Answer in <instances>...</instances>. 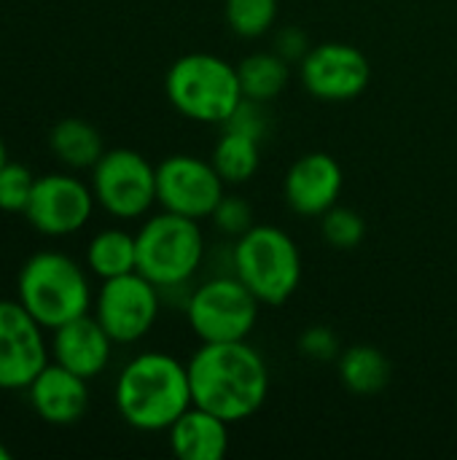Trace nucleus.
<instances>
[{
	"mask_svg": "<svg viewBox=\"0 0 457 460\" xmlns=\"http://www.w3.org/2000/svg\"><path fill=\"white\" fill-rule=\"evenodd\" d=\"M210 221L221 234H226L232 240L242 237L245 232H250L256 226V216H253L250 202L245 197H237V194H224V199L213 210Z\"/></svg>",
	"mask_w": 457,
	"mask_h": 460,
	"instance_id": "nucleus-26",
	"label": "nucleus"
},
{
	"mask_svg": "<svg viewBox=\"0 0 457 460\" xmlns=\"http://www.w3.org/2000/svg\"><path fill=\"white\" fill-rule=\"evenodd\" d=\"M164 92L180 116L199 124H224L245 97L237 65L210 51L178 57L164 75Z\"/></svg>",
	"mask_w": 457,
	"mask_h": 460,
	"instance_id": "nucleus-3",
	"label": "nucleus"
},
{
	"mask_svg": "<svg viewBox=\"0 0 457 460\" xmlns=\"http://www.w3.org/2000/svg\"><path fill=\"white\" fill-rule=\"evenodd\" d=\"M345 189V172L331 154L312 151L299 156L283 183L286 202L296 216L321 218L331 210Z\"/></svg>",
	"mask_w": 457,
	"mask_h": 460,
	"instance_id": "nucleus-14",
	"label": "nucleus"
},
{
	"mask_svg": "<svg viewBox=\"0 0 457 460\" xmlns=\"http://www.w3.org/2000/svg\"><path fill=\"white\" fill-rule=\"evenodd\" d=\"M89 380L78 377L75 372L59 367L57 361L46 364L40 375L30 383V404L51 426H70L78 423L89 407Z\"/></svg>",
	"mask_w": 457,
	"mask_h": 460,
	"instance_id": "nucleus-16",
	"label": "nucleus"
},
{
	"mask_svg": "<svg viewBox=\"0 0 457 460\" xmlns=\"http://www.w3.org/2000/svg\"><path fill=\"white\" fill-rule=\"evenodd\" d=\"M304 89L323 102H347L366 92L372 84L369 57L350 43H318L299 62Z\"/></svg>",
	"mask_w": 457,
	"mask_h": 460,
	"instance_id": "nucleus-11",
	"label": "nucleus"
},
{
	"mask_svg": "<svg viewBox=\"0 0 457 460\" xmlns=\"http://www.w3.org/2000/svg\"><path fill=\"white\" fill-rule=\"evenodd\" d=\"M159 288L137 270L102 280L94 299V318L116 345L140 342L159 318Z\"/></svg>",
	"mask_w": 457,
	"mask_h": 460,
	"instance_id": "nucleus-9",
	"label": "nucleus"
},
{
	"mask_svg": "<svg viewBox=\"0 0 457 460\" xmlns=\"http://www.w3.org/2000/svg\"><path fill=\"white\" fill-rule=\"evenodd\" d=\"M226 194V183L210 159L191 154L167 156L156 164V202L162 210L205 221Z\"/></svg>",
	"mask_w": 457,
	"mask_h": 460,
	"instance_id": "nucleus-10",
	"label": "nucleus"
},
{
	"mask_svg": "<svg viewBox=\"0 0 457 460\" xmlns=\"http://www.w3.org/2000/svg\"><path fill=\"white\" fill-rule=\"evenodd\" d=\"M210 162L226 186L248 183L261 167V140L237 129H224L213 148Z\"/></svg>",
	"mask_w": 457,
	"mask_h": 460,
	"instance_id": "nucleus-20",
	"label": "nucleus"
},
{
	"mask_svg": "<svg viewBox=\"0 0 457 460\" xmlns=\"http://www.w3.org/2000/svg\"><path fill=\"white\" fill-rule=\"evenodd\" d=\"M232 272L253 296L277 307L286 305L302 283V253L288 232L272 224H256L232 245Z\"/></svg>",
	"mask_w": 457,
	"mask_h": 460,
	"instance_id": "nucleus-5",
	"label": "nucleus"
},
{
	"mask_svg": "<svg viewBox=\"0 0 457 460\" xmlns=\"http://www.w3.org/2000/svg\"><path fill=\"white\" fill-rule=\"evenodd\" d=\"M224 16L237 38L256 40L272 30L277 19V0H226Z\"/></svg>",
	"mask_w": 457,
	"mask_h": 460,
	"instance_id": "nucleus-23",
	"label": "nucleus"
},
{
	"mask_svg": "<svg viewBox=\"0 0 457 460\" xmlns=\"http://www.w3.org/2000/svg\"><path fill=\"white\" fill-rule=\"evenodd\" d=\"M19 305L48 332L81 318L92 307L86 272L65 253L40 251L30 256L16 280Z\"/></svg>",
	"mask_w": 457,
	"mask_h": 460,
	"instance_id": "nucleus-4",
	"label": "nucleus"
},
{
	"mask_svg": "<svg viewBox=\"0 0 457 460\" xmlns=\"http://www.w3.org/2000/svg\"><path fill=\"white\" fill-rule=\"evenodd\" d=\"M186 367L194 404L232 426L253 418L269 396L267 361L248 340L202 342Z\"/></svg>",
	"mask_w": 457,
	"mask_h": 460,
	"instance_id": "nucleus-1",
	"label": "nucleus"
},
{
	"mask_svg": "<svg viewBox=\"0 0 457 460\" xmlns=\"http://www.w3.org/2000/svg\"><path fill=\"white\" fill-rule=\"evenodd\" d=\"M224 129H237V132H245L250 137H259L264 140L267 129H269V119L264 113V102H256V100H248L242 97V102L234 108V113L221 124Z\"/></svg>",
	"mask_w": 457,
	"mask_h": 460,
	"instance_id": "nucleus-28",
	"label": "nucleus"
},
{
	"mask_svg": "<svg viewBox=\"0 0 457 460\" xmlns=\"http://www.w3.org/2000/svg\"><path fill=\"white\" fill-rule=\"evenodd\" d=\"M299 353L304 358H310V361H318V364L337 361L339 353H342L339 337L329 326H310L299 337Z\"/></svg>",
	"mask_w": 457,
	"mask_h": 460,
	"instance_id": "nucleus-27",
	"label": "nucleus"
},
{
	"mask_svg": "<svg viewBox=\"0 0 457 460\" xmlns=\"http://www.w3.org/2000/svg\"><path fill=\"white\" fill-rule=\"evenodd\" d=\"M137 240V272L159 291L183 288L205 261V234L199 221L162 210L151 216Z\"/></svg>",
	"mask_w": 457,
	"mask_h": 460,
	"instance_id": "nucleus-6",
	"label": "nucleus"
},
{
	"mask_svg": "<svg viewBox=\"0 0 457 460\" xmlns=\"http://www.w3.org/2000/svg\"><path fill=\"white\" fill-rule=\"evenodd\" d=\"M261 302L232 272L199 283L186 299V321L202 342L248 340L259 323Z\"/></svg>",
	"mask_w": 457,
	"mask_h": 460,
	"instance_id": "nucleus-7",
	"label": "nucleus"
},
{
	"mask_svg": "<svg viewBox=\"0 0 457 460\" xmlns=\"http://www.w3.org/2000/svg\"><path fill=\"white\" fill-rule=\"evenodd\" d=\"M189 407H194L189 367L170 353H140L116 380V410L137 431H167Z\"/></svg>",
	"mask_w": 457,
	"mask_h": 460,
	"instance_id": "nucleus-2",
	"label": "nucleus"
},
{
	"mask_svg": "<svg viewBox=\"0 0 457 460\" xmlns=\"http://www.w3.org/2000/svg\"><path fill=\"white\" fill-rule=\"evenodd\" d=\"M92 191L113 218H140L156 205V167L132 148L105 151L92 167Z\"/></svg>",
	"mask_w": 457,
	"mask_h": 460,
	"instance_id": "nucleus-8",
	"label": "nucleus"
},
{
	"mask_svg": "<svg viewBox=\"0 0 457 460\" xmlns=\"http://www.w3.org/2000/svg\"><path fill=\"white\" fill-rule=\"evenodd\" d=\"M113 345L116 342L100 326V321L86 313V315L73 318V321L54 329L51 356L59 367L75 372L78 377L94 380L97 375L105 372Z\"/></svg>",
	"mask_w": 457,
	"mask_h": 460,
	"instance_id": "nucleus-15",
	"label": "nucleus"
},
{
	"mask_svg": "<svg viewBox=\"0 0 457 460\" xmlns=\"http://www.w3.org/2000/svg\"><path fill=\"white\" fill-rule=\"evenodd\" d=\"M288 65L277 51H256L248 54L240 65H237V75H240V86L242 94L248 100L256 102H272L283 94V89L288 86Z\"/></svg>",
	"mask_w": 457,
	"mask_h": 460,
	"instance_id": "nucleus-21",
	"label": "nucleus"
},
{
	"mask_svg": "<svg viewBox=\"0 0 457 460\" xmlns=\"http://www.w3.org/2000/svg\"><path fill=\"white\" fill-rule=\"evenodd\" d=\"M342 385L356 396H377L391 385L393 367L388 356L374 345H353L337 358Z\"/></svg>",
	"mask_w": 457,
	"mask_h": 460,
	"instance_id": "nucleus-18",
	"label": "nucleus"
},
{
	"mask_svg": "<svg viewBox=\"0 0 457 460\" xmlns=\"http://www.w3.org/2000/svg\"><path fill=\"white\" fill-rule=\"evenodd\" d=\"M11 458V450L5 447V445H0V460H8Z\"/></svg>",
	"mask_w": 457,
	"mask_h": 460,
	"instance_id": "nucleus-31",
	"label": "nucleus"
},
{
	"mask_svg": "<svg viewBox=\"0 0 457 460\" xmlns=\"http://www.w3.org/2000/svg\"><path fill=\"white\" fill-rule=\"evenodd\" d=\"M35 175L16 162H5L0 170V210L5 213H24L35 189Z\"/></svg>",
	"mask_w": 457,
	"mask_h": 460,
	"instance_id": "nucleus-25",
	"label": "nucleus"
},
{
	"mask_svg": "<svg viewBox=\"0 0 457 460\" xmlns=\"http://www.w3.org/2000/svg\"><path fill=\"white\" fill-rule=\"evenodd\" d=\"M5 162H8V154H5V146H3V140H0V170L5 167Z\"/></svg>",
	"mask_w": 457,
	"mask_h": 460,
	"instance_id": "nucleus-30",
	"label": "nucleus"
},
{
	"mask_svg": "<svg viewBox=\"0 0 457 460\" xmlns=\"http://www.w3.org/2000/svg\"><path fill=\"white\" fill-rule=\"evenodd\" d=\"M48 146H51L54 156L73 170H89L105 154L100 132L83 119H62L51 129Z\"/></svg>",
	"mask_w": 457,
	"mask_h": 460,
	"instance_id": "nucleus-19",
	"label": "nucleus"
},
{
	"mask_svg": "<svg viewBox=\"0 0 457 460\" xmlns=\"http://www.w3.org/2000/svg\"><path fill=\"white\" fill-rule=\"evenodd\" d=\"M321 234L337 251H353L366 237V221L358 210L334 205L321 216Z\"/></svg>",
	"mask_w": 457,
	"mask_h": 460,
	"instance_id": "nucleus-24",
	"label": "nucleus"
},
{
	"mask_svg": "<svg viewBox=\"0 0 457 460\" xmlns=\"http://www.w3.org/2000/svg\"><path fill=\"white\" fill-rule=\"evenodd\" d=\"M94 205L97 199L92 186L73 175L51 172L35 181L24 216L40 234L67 237L89 224Z\"/></svg>",
	"mask_w": 457,
	"mask_h": 460,
	"instance_id": "nucleus-13",
	"label": "nucleus"
},
{
	"mask_svg": "<svg viewBox=\"0 0 457 460\" xmlns=\"http://www.w3.org/2000/svg\"><path fill=\"white\" fill-rule=\"evenodd\" d=\"M48 364L43 326L16 302L0 299V391H22Z\"/></svg>",
	"mask_w": 457,
	"mask_h": 460,
	"instance_id": "nucleus-12",
	"label": "nucleus"
},
{
	"mask_svg": "<svg viewBox=\"0 0 457 460\" xmlns=\"http://www.w3.org/2000/svg\"><path fill=\"white\" fill-rule=\"evenodd\" d=\"M86 267L102 278H119L137 270V240L124 229H105L92 237L86 248Z\"/></svg>",
	"mask_w": 457,
	"mask_h": 460,
	"instance_id": "nucleus-22",
	"label": "nucleus"
},
{
	"mask_svg": "<svg viewBox=\"0 0 457 460\" xmlns=\"http://www.w3.org/2000/svg\"><path fill=\"white\" fill-rule=\"evenodd\" d=\"M310 40L304 35V30L299 27H283L277 35H275V51L286 59V62H302L304 54L310 51Z\"/></svg>",
	"mask_w": 457,
	"mask_h": 460,
	"instance_id": "nucleus-29",
	"label": "nucleus"
},
{
	"mask_svg": "<svg viewBox=\"0 0 457 460\" xmlns=\"http://www.w3.org/2000/svg\"><path fill=\"white\" fill-rule=\"evenodd\" d=\"M229 426L194 404L167 429L170 450L180 460H224L229 453Z\"/></svg>",
	"mask_w": 457,
	"mask_h": 460,
	"instance_id": "nucleus-17",
	"label": "nucleus"
}]
</instances>
